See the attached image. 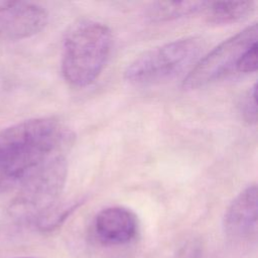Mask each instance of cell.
<instances>
[{
  "mask_svg": "<svg viewBox=\"0 0 258 258\" xmlns=\"http://www.w3.org/2000/svg\"><path fill=\"white\" fill-rule=\"evenodd\" d=\"M112 42L111 30L105 24L90 19L74 23L63 39V79L77 88L94 83L109 59Z\"/></svg>",
  "mask_w": 258,
  "mask_h": 258,
  "instance_id": "cell-1",
  "label": "cell"
},
{
  "mask_svg": "<svg viewBox=\"0 0 258 258\" xmlns=\"http://www.w3.org/2000/svg\"><path fill=\"white\" fill-rule=\"evenodd\" d=\"M205 41L187 36L152 48L135 58L124 73L134 86H151L170 81L196 64L204 51Z\"/></svg>",
  "mask_w": 258,
  "mask_h": 258,
  "instance_id": "cell-2",
  "label": "cell"
},
{
  "mask_svg": "<svg viewBox=\"0 0 258 258\" xmlns=\"http://www.w3.org/2000/svg\"><path fill=\"white\" fill-rule=\"evenodd\" d=\"M68 164L64 153L57 154L44 162L18 188L8 213L18 222L34 225L53 207L63 189Z\"/></svg>",
  "mask_w": 258,
  "mask_h": 258,
  "instance_id": "cell-3",
  "label": "cell"
},
{
  "mask_svg": "<svg viewBox=\"0 0 258 258\" xmlns=\"http://www.w3.org/2000/svg\"><path fill=\"white\" fill-rule=\"evenodd\" d=\"M257 24L253 23L224 40L197 61L184 78L183 88L186 90L203 88L237 72L242 55L257 43Z\"/></svg>",
  "mask_w": 258,
  "mask_h": 258,
  "instance_id": "cell-4",
  "label": "cell"
},
{
  "mask_svg": "<svg viewBox=\"0 0 258 258\" xmlns=\"http://www.w3.org/2000/svg\"><path fill=\"white\" fill-rule=\"evenodd\" d=\"M93 230L98 241L108 246L126 245L132 242L139 230L138 219L129 209L119 206L100 211L93 222Z\"/></svg>",
  "mask_w": 258,
  "mask_h": 258,
  "instance_id": "cell-5",
  "label": "cell"
},
{
  "mask_svg": "<svg viewBox=\"0 0 258 258\" xmlns=\"http://www.w3.org/2000/svg\"><path fill=\"white\" fill-rule=\"evenodd\" d=\"M224 230L235 240H249L257 234V186L245 187L231 203L224 217Z\"/></svg>",
  "mask_w": 258,
  "mask_h": 258,
  "instance_id": "cell-6",
  "label": "cell"
},
{
  "mask_svg": "<svg viewBox=\"0 0 258 258\" xmlns=\"http://www.w3.org/2000/svg\"><path fill=\"white\" fill-rule=\"evenodd\" d=\"M4 20L3 34L13 40L31 37L40 32L47 23V12L38 4L15 1L13 6L1 15Z\"/></svg>",
  "mask_w": 258,
  "mask_h": 258,
  "instance_id": "cell-7",
  "label": "cell"
},
{
  "mask_svg": "<svg viewBox=\"0 0 258 258\" xmlns=\"http://www.w3.org/2000/svg\"><path fill=\"white\" fill-rule=\"evenodd\" d=\"M208 3L204 1L155 2L147 7L145 14L150 21H169L205 11Z\"/></svg>",
  "mask_w": 258,
  "mask_h": 258,
  "instance_id": "cell-8",
  "label": "cell"
},
{
  "mask_svg": "<svg viewBox=\"0 0 258 258\" xmlns=\"http://www.w3.org/2000/svg\"><path fill=\"white\" fill-rule=\"evenodd\" d=\"M254 9L255 3L249 1L209 2L205 12L210 23L223 25L246 18Z\"/></svg>",
  "mask_w": 258,
  "mask_h": 258,
  "instance_id": "cell-9",
  "label": "cell"
},
{
  "mask_svg": "<svg viewBox=\"0 0 258 258\" xmlns=\"http://www.w3.org/2000/svg\"><path fill=\"white\" fill-rule=\"evenodd\" d=\"M241 112L246 122L249 124H256V84H254L245 95L241 105Z\"/></svg>",
  "mask_w": 258,
  "mask_h": 258,
  "instance_id": "cell-10",
  "label": "cell"
},
{
  "mask_svg": "<svg viewBox=\"0 0 258 258\" xmlns=\"http://www.w3.org/2000/svg\"><path fill=\"white\" fill-rule=\"evenodd\" d=\"M257 43L253 44L250 48H248L245 53L242 55L238 68L237 73L241 74H250L254 73L257 70Z\"/></svg>",
  "mask_w": 258,
  "mask_h": 258,
  "instance_id": "cell-11",
  "label": "cell"
},
{
  "mask_svg": "<svg viewBox=\"0 0 258 258\" xmlns=\"http://www.w3.org/2000/svg\"><path fill=\"white\" fill-rule=\"evenodd\" d=\"M203 245L200 240L191 239L184 243L172 258H201Z\"/></svg>",
  "mask_w": 258,
  "mask_h": 258,
  "instance_id": "cell-12",
  "label": "cell"
},
{
  "mask_svg": "<svg viewBox=\"0 0 258 258\" xmlns=\"http://www.w3.org/2000/svg\"><path fill=\"white\" fill-rule=\"evenodd\" d=\"M13 0H0V15L6 13L14 4Z\"/></svg>",
  "mask_w": 258,
  "mask_h": 258,
  "instance_id": "cell-13",
  "label": "cell"
},
{
  "mask_svg": "<svg viewBox=\"0 0 258 258\" xmlns=\"http://www.w3.org/2000/svg\"><path fill=\"white\" fill-rule=\"evenodd\" d=\"M3 31H4V20H3V17L0 15V35L3 34Z\"/></svg>",
  "mask_w": 258,
  "mask_h": 258,
  "instance_id": "cell-14",
  "label": "cell"
},
{
  "mask_svg": "<svg viewBox=\"0 0 258 258\" xmlns=\"http://www.w3.org/2000/svg\"><path fill=\"white\" fill-rule=\"evenodd\" d=\"M17 258H31V257H17Z\"/></svg>",
  "mask_w": 258,
  "mask_h": 258,
  "instance_id": "cell-15",
  "label": "cell"
}]
</instances>
